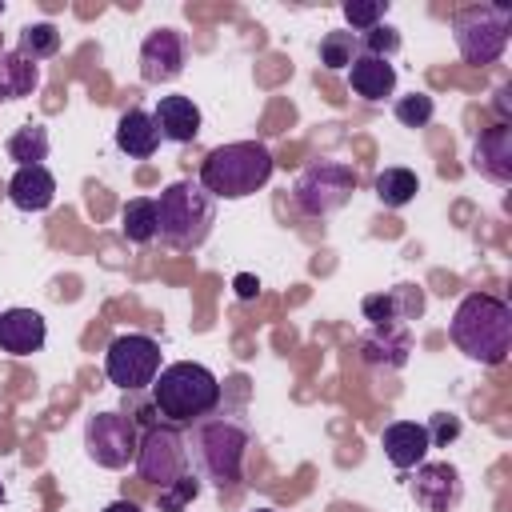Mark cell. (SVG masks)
Segmentation results:
<instances>
[{
  "instance_id": "cell-1",
  "label": "cell",
  "mask_w": 512,
  "mask_h": 512,
  "mask_svg": "<svg viewBox=\"0 0 512 512\" xmlns=\"http://www.w3.org/2000/svg\"><path fill=\"white\" fill-rule=\"evenodd\" d=\"M248 444H252V432H248V424H244L240 416H204V420H196L192 432L184 436L192 472H196L200 480L216 484L220 492L240 484Z\"/></svg>"
},
{
  "instance_id": "cell-2",
  "label": "cell",
  "mask_w": 512,
  "mask_h": 512,
  "mask_svg": "<svg viewBox=\"0 0 512 512\" xmlns=\"http://www.w3.org/2000/svg\"><path fill=\"white\" fill-rule=\"evenodd\" d=\"M448 336H452V344H456L468 360H480V364L496 368V364H504L508 352H512V308H508L500 296L468 292V296L456 304V312H452Z\"/></svg>"
},
{
  "instance_id": "cell-3",
  "label": "cell",
  "mask_w": 512,
  "mask_h": 512,
  "mask_svg": "<svg viewBox=\"0 0 512 512\" xmlns=\"http://www.w3.org/2000/svg\"><path fill=\"white\" fill-rule=\"evenodd\" d=\"M272 152L260 140H232L200 160V184L212 200H244L272 180Z\"/></svg>"
},
{
  "instance_id": "cell-4",
  "label": "cell",
  "mask_w": 512,
  "mask_h": 512,
  "mask_svg": "<svg viewBox=\"0 0 512 512\" xmlns=\"http://www.w3.org/2000/svg\"><path fill=\"white\" fill-rule=\"evenodd\" d=\"M152 404L168 424H196L220 408V380L196 360H176L152 380Z\"/></svg>"
},
{
  "instance_id": "cell-5",
  "label": "cell",
  "mask_w": 512,
  "mask_h": 512,
  "mask_svg": "<svg viewBox=\"0 0 512 512\" xmlns=\"http://www.w3.org/2000/svg\"><path fill=\"white\" fill-rule=\"evenodd\" d=\"M216 224V200L200 180H172L156 200V236L176 252H196Z\"/></svg>"
},
{
  "instance_id": "cell-6",
  "label": "cell",
  "mask_w": 512,
  "mask_h": 512,
  "mask_svg": "<svg viewBox=\"0 0 512 512\" xmlns=\"http://www.w3.org/2000/svg\"><path fill=\"white\" fill-rule=\"evenodd\" d=\"M452 36H456V52L464 64H472V68L496 64L512 36V8L508 4H468L456 12Z\"/></svg>"
},
{
  "instance_id": "cell-7",
  "label": "cell",
  "mask_w": 512,
  "mask_h": 512,
  "mask_svg": "<svg viewBox=\"0 0 512 512\" xmlns=\"http://www.w3.org/2000/svg\"><path fill=\"white\" fill-rule=\"evenodd\" d=\"M352 192H356V172L348 164H340V160H316L292 184L296 208L304 216H316V220L340 212L352 200Z\"/></svg>"
},
{
  "instance_id": "cell-8",
  "label": "cell",
  "mask_w": 512,
  "mask_h": 512,
  "mask_svg": "<svg viewBox=\"0 0 512 512\" xmlns=\"http://www.w3.org/2000/svg\"><path fill=\"white\" fill-rule=\"evenodd\" d=\"M104 376L124 388V392H140L152 388V380L160 376V344L144 332H124L108 344L104 352Z\"/></svg>"
},
{
  "instance_id": "cell-9",
  "label": "cell",
  "mask_w": 512,
  "mask_h": 512,
  "mask_svg": "<svg viewBox=\"0 0 512 512\" xmlns=\"http://www.w3.org/2000/svg\"><path fill=\"white\" fill-rule=\"evenodd\" d=\"M136 472L144 484H156V488H168L172 480H180L188 472V448H184V436L176 432V424H152L140 432Z\"/></svg>"
},
{
  "instance_id": "cell-10",
  "label": "cell",
  "mask_w": 512,
  "mask_h": 512,
  "mask_svg": "<svg viewBox=\"0 0 512 512\" xmlns=\"http://www.w3.org/2000/svg\"><path fill=\"white\" fill-rule=\"evenodd\" d=\"M136 444L140 428L124 412H92L84 424L88 460H96L100 468H128V460H136Z\"/></svg>"
},
{
  "instance_id": "cell-11",
  "label": "cell",
  "mask_w": 512,
  "mask_h": 512,
  "mask_svg": "<svg viewBox=\"0 0 512 512\" xmlns=\"http://www.w3.org/2000/svg\"><path fill=\"white\" fill-rule=\"evenodd\" d=\"M188 64V44H184V32L176 28H152L140 44V76L148 84H168L184 72Z\"/></svg>"
},
{
  "instance_id": "cell-12",
  "label": "cell",
  "mask_w": 512,
  "mask_h": 512,
  "mask_svg": "<svg viewBox=\"0 0 512 512\" xmlns=\"http://www.w3.org/2000/svg\"><path fill=\"white\" fill-rule=\"evenodd\" d=\"M412 500L424 512H456V504L464 500V480L448 460L436 464H416V480H412Z\"/></svg>"
},
{
  "instance_id": "cell-13",
  "label": "cell",
  "mask_w": 512,
  "mask_h": 512,
  "mask_svg": "<svg viewBox=\"0 0 512 512\" xmlns=\"http://www.w3.org/2000/svg\"><path fill=\"white\" fill-rule=\"evenodd\" d=\"M472 172L492 184H512V124H492L472 140Z\"/></svg>"
},
{
  "instance_id": "cell-14",
  "label": "cell",
  "mask_w": 512,
  "mask_h": 512,
  "mask_svg": "<svg viewBox=\"0 0 512 512\" xmlns=\"http://www.w3.org/2000/svg\"><path fill=\"white\" fill-rule=\"evenodd\" d=\"M364 320H372L376 328H396L400 320H420L424 316V292L416 284H396L388 292H372L364 296Z\"/></svg>"
},
{
  "instance_id": "cell-15",
  "label": "cell",
  "mask_w": 512,
  "mask_h": 512,
  "mask_svg": "<svg viewBox=\"0 0 512 512\" xmlns=\"http://www.w3.org/2000/svg\"><path fill=\"white\" fill-rule=\"evenodd\" d=\"M48 340V324L32 308H8L0 312V352L8 356H32Z\"/></svg>"
},
{
  "instance_id": "cell-16",
  "label": "cell",
  "mask_w": 512,
  "mask_h": 512,
  "mask_svg": "<svg viewBox=\"0 0 512 512\" xmlns=\"http://www.w3.org/2000/svg\"><path fill=\"white\" fill-rule=\"evenodd\" d=\"M152 120L160 128V140H172V144H192L200 136V124H204L192 96H160Z\"/></svg>"
},
{
  "instance_id": "cell-17",
  "label": "cell",
  "mask_w": 512,
  "mask_h": 512,
  "mask_svg": "<svg viewBox=\"0 0 512 512\" xmlns=\"http://www.w3.org/2000/svg\"><path fill=\"white\" fill-rule=\"evenodd\" d=\"M380 444H384L388 464H392V468H400V472H408V468L424 464V456H428V448H432V444H428L424 424H416V420H392V424L384 428Z\"/></svg>"
},
{
  "instance_id": "cell-18",
  "label": "cell",
  "mask_w": 512,
  "mask_h": 512,
  "mask_svg": "<svg viewBox=\"0 0 512 512\" xmlns=\"http://www.w3.org/2000/svg\"><path fill=\"white\" fill-rule=\"evenodd\" d=\"M8 200L20 208V212H44L52 208L56 200V176L44 168V164H24L12 172L8 180Z\"/></svg>"
},
{
  "instance_id": "cell-19",
  "label": "cell",
  "mask_w": 512,
  "mask_h": 512,
  "mask_svg": "<svg viewBox=\"0 0 512 512\" xmlns=\"http://www.w3.org/2000/svg\"><path fill=\"white\" fill-rule=\"evenodd\" d=\"M348 88H352L360 100L376 104V100H384V96L396 92V68H392L388 60H380V56H364V52H360V56L348 64Z\"/></svg>"
},
{
  "instance_id": "cell-20",
  "label": "cell",
  "mask_w": 512,
  "mask_h": 512,
  "mask_svg": "<svg viewBox=\"0 0 512 512\" xmlns=\"http://www.w3.org/2000/svg\"><path fill=\"white\" fill-rule=\"evenodd\" d=\"M116 148L132 160H148L156 148H160V128L152 120V112L144 108H128L120 120H116Z\"/></svg>"
},
{
  "instance_id": "cell-21",
  "label": "cell",
  "mask_w": 512,
  "mask_h": 512,
  "mask_svg": "<svg viewBox=\"0 0 512 512\" xmlns=\"http://www.w3.org/2000/svg\"><path fill=\"white\" fill-rule=\"evenodd\" d=\"M36 84H40V64H32L20 48H4L0 52V104L32 96Z\"/></svg>"
},
{
  "instance_id": "cell-22",
  "label": "cell",
  "mask_w": 512,
  "mask_h": 512,
  "mask_svg": "<svg viewBox=\"0 0 512 512\" xmlns=\"http://www.w3.org/2000/svg\"><path fill=\"white\" fill-rule=\"evenodd\" d=\"M408 348H412V340L404 328H376L372 336L360 340L364 364H384V368H400L408 360Z\"/></svg>"
},
{
  "instance_id": "cell-23",
  "label": "cell",
  "mask_w": 512,
  "mask_h": 512,
  "mask_svg": "<svg viewBox=\"0 0 512 512\" xmlns=\"http://www.w3.org/2000/svg\"><path fill=\"white\" fill-rule=\"evenodd\" d=\"M372 192H376V200H380L384 208H404V204L416 200V192H420V176H416L412 168H384V172L376 176Z\"/></svg>"
},
{
  "instance_id": "cell-24",
  "label": "cell",
  "mask_w": 512,
  "mask_h": 512,
  "mask_svg": "<svg viewBox=\"0 0 512 512\" xmlns=\"http://www.w3.org/2000/svg\"><path fill=\"white\" fill-rule=\"evenodd\" d=\"M120 232L132 244H152L156 240V200L152 196H132L120 212Z\"/></svg>"
},
{
  "instance_id": "cell-25",
  "label": "cell",
  "mask_w": 512,
  "mask_h": 512,
  "mask_svg": "<svg viewBox=\"0 0 512 512\" xmlns=\"http://www.w3.org/2000/svg\"><path fill=\"white\" fill-rule=\"evenodd\" d=\"M48 128L44 124H24V128H16L12 136H8V160H16V168H24V164H44L48 160Z\"/></svg>"
},
{
  "instance_id": "cell-26",
  "label": "cell",
  "mask_w": 512,
  "mask_h": 512,
  "mask_svg": "<svg viewBox=\"0 0 512 512\" xmlns=\"http://www.w3.org/2000/svg\"><path fill=\"white\" fill-rule=\"evenodd\" d=\"M20 52L36 64V60H48L60 52V28L52 20H32L20 28Z\"/></svg>"
},
{
  "instance_id": "cell-27",
  "label": "cell",
  "mask_w": 512,
  "mask_h": 512,
  "mask_svg": "<svg viewBox=\"0 0 512 512\" xmlns=\"http://www.w3.org/2000/svg\"><path fill=\"white\" fill-rule=\"evenodd\" d=\"M356 56H360V40H356L352 32H344V28L328 32V36L320 40V64H324L328 72H340V68H348Z\"/></svg>"
},
{
  "instance_id": "cell-28",
  "label": "cell",
  "mask_w": 512,
  "mask_h": 512,
  "mask_svg": "<svg viewBox=\"0 0 512 512\" xmlns=\"http://www.w3.org/2000/svg\"><path fill=\"white\" fill-rule=\"evenodd\" d=\"M392 112H396V120H400L404 128H424V124H432V116H436V100H432L428 92H408V96H400V100L392 104Z\"/></svg>"
},
{
  "instance_id": "cell-29",
  "label": "cell",
  "mask_w": 512,
  "mask_h": 512,
  "mask_svg": "<svg viewBox=\"0 0 512 512\" xmlns=\"http://www.w3.org/2000/svg\"><path fill=\"white\" fill-rule=\"evenodd\" d=\"M388 16V0H348L344 4V20L352 24V36L372 32L376 24H384Z\"/></svg>"
},
{
  "instance_id": "cell-30",
  "label": "cell",
  "mask_w": 512,
  "mask_h": 512,
  "mask_svg": "<svg viewBox=\"0 0 512 512\" xmlns=\"http://www.w3.org/2000/svg\"><path fill=\"white\" fill-rule=\"evenodd\" d=\"M200 496V476L184 472L180 480H172L168 488H160V512H188V504Z\"/></svg>"
},
{
  "instance_id": "cell-31",
  "label": "cell",
  "mask_w": 512,
  "mask_h": 512,
  "mask_svg": "<svg viewBox=\"0 0 512 512\" xmlns=\"http://www.w3.org/2000/svg\"><path fill=\"white\" fill-rule=\"evenodd\" d=\"M360 40V52L364 56H380V60H388L396 48H400V32L392 28V24H376L372 32H364V36H356Z\"/></svg>"
},
{
  "instance_id": "cell-32",
  "label": "cell",
  "mask_w": 512,
  "mask_h": 512,
  "mask_svg": "<svg viewBox=\"0 0 512 512\" xmlns=\"http://www.w3.org/2000/svg\"><path fill=\"white\" fill-rule=\"evenodd\" d=\"M460 428H464V424H460V416H452V412H436V416L424 424L428 444H440V448H444V444H452V440L460 436Z\"/></svg>"
},
{
  "instance_id": "cell-33",
  "label": "cell",
  "mask_w": 512,
  "mask_h": 512,
  "mask_svg": "<svg viewBox=\"0 0 512 512\" xmlns=\"http://www.w3.org/2000/svg\"><path fill=\"white\" fill-rule=\"evenodd\" d=\"M232 288H236L240 300H256V296H260V280H256L252 272H240V276L232 280Z\"/></svg>"
},
{
  "instance_id": "cell-34",
  "label": "cell",
  "mask_w": 512,
  "mask_h": 512,
  "mask_svg": "<svg viewBox=\"0 0 512 512\" xmlns=\"http://www.w3.org/2000/svg\"><path fill=\"white\" fill-rule=\"evenodd\" d=\"M508 96H512V88L504 84V88H496V112H500V124H508Z\"/></svg>"
},
{
  "instance_id": "cell-35",
  "label": "cell",
  "mask_w": 512,
  "mask_h": 512,
  "mask_svg": "<svg viewBox=\"0 0 512 512\" xmlns=\"http://www.w3.org/2000/svg\"><path fill=\"white\" fill-rule=\"evenodd\" d=\"M104 512H140V504H132V500H112Z\"/></svg>"
},
{
  "instance_id": "cell-36",
  "label": "cell",
  "mask_w": 512,
  "mask_h": 512,
  "mask_svg": "<svg viewBox=\"0 0 512 512\" xmlns=\"http://www.w3.org/2000/svg\"><path fill=\"white\" fill-rule=\"evenodd\" d=\"M252 512H276V508H252Z\"/></svg>"
},
{
  "instance_id": "cell-37",
  "label": "cell",
  "mask_w": 512,
  "mask_h": 512,
  "mask_svg": "<svg viewBox=\"0 0 512 512\" xmlns=\"http://www.w3.org/2000/svg\"><path fill=\"white\" fill-rule=\"evenodd\" d=\"M0 504H4V484H0Z\"/></svg>"
},
{
  "instance_id": "cell-38",
  "label": "cell",
  "mask_w": 512,
  "mask_h": 512,
  "mask_svg": "<svg viewBox=\"0 0 512 512\" xmlns=\"http://www.w3.org/2000/svg\"><path fill=\"white\" fill-rule=\"evenodd\" d=\"M0 16H4V0H0Z\"/></svg>"
},
{
  "instance_id": "cell-39",
  "label": "cell",
  "mask_w": 512,
  "mask_h": 512,
  "mask_svg": "<svg viewBox=\"0 0 512 512\" xmlns=\"http://www.w3.org/2000/svg\"><path fill=\"white\" fill-rule=\"evenodd\" d=\"M0 52H4V36H0Z\"/></svg>"
}]
</instances>
